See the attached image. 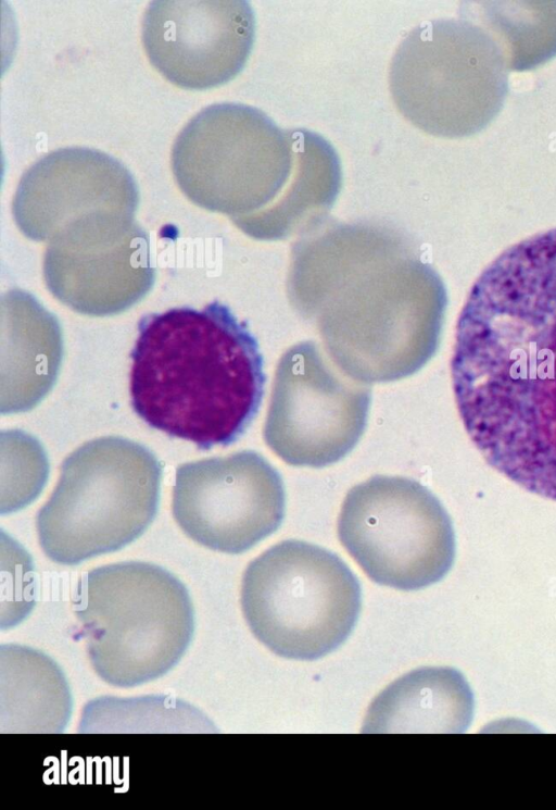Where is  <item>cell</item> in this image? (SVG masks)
Returning <instances> with one entry per match:
<instances>
[{"label":"cell","instance_id":"cell-1","mask_svg":"<svg viewBox=\"0 0 556 810\" xmlns=\"http://www.w3.org/2000/svg\"><path fill=\"white\" fill-rule=\"evenodd\" d=\"M451 375L486 463L556 500V228L513 245L478 276L457 320Z\"/></svg>","mask_w":556,"mask_h":810},{"label":"cell","instance_id":"cell-2","mask_svg":"<svg viewBox=\"0 0 556 810\" xmlns=\"http://www.w3.org/2000/svg\"><path fill=\"white\" fill-rule=\"evenodd\" d=\"M130 358L137 415L201 450L235 443L261 407L266 376L258 342L219 301L144 315Z\"/></svg>","mask_w":556,"mask_h":810},{"label":"cell","instance_id":"cell-3","mask_svg":"<svg viewBox=\"0 0 556 810\" xmlns=\"http://www.w3.org/2000/svg\"><path fill=\"white\" fill-rule=\"evenodd\" d=\"M172 167L195 204L243 213L279 194L292 201H327L341 185V163L319 134L283 129L262 110L238 102L214 103L177 136Z\"/></svg>","mask_w":556,"mask_h":810},{"label":"cell","instance_id":"cell-4","mask_svg":"<svg viewBox=\"0 0 556 810\" xmlns=\"http://www.w3.org/2000/svg\"><path fill=\"white\" fill-rule=\"evenodd\" d=\"M73 609L101 680L135 687L170 671L187 651L194 612L186 586L141 561L99 566L78 582Z\"/></svg>","mask_w":556,"mask_h":810},{"label":"cell","instance_id":"cell-5","mask_svg":"<svg viewBox=\"0 0 556 810\" xmlns=\"http://www.w3.org/2000/svg\"><path fill=\"white\" fill-rule=\"evenodd\" d=\"M162 466L144 446L122 437L89 440L68 454L37 513L46 556L76 565L137 539L154 520Z\"/></svg>","mask_w":556,"mask_h":810},{"label":"cell","instance_id":"cell-6","mask_svg":"<svg viewBox=\"0 0 556 810\" xmlns=\"http://www.w3.org/2000/svg\"><path fill=\"white\" fill-rule=\"evenodd\" d=\"M357 577L336 553L283 540L249 563L241 607L254 636L274 653L315 660L341 646L361 611Z\"/></svg>","mask_w":556,"mask_h":810},{"label":"cell","instance_id":"cell-7","mask_svg":"<svg viewBox=\"0 0 556 810\" xmlns=\"http://www.w3.org/2000/svg\"><path fill=\"white\" fill-rule=\"evenodd\" d=\"M464 20L440 18L414 27L391 60L390 91L412 124L435 136L460 137L482 127L506 91L497 51ZM496 110V109H494ZM493 113V112H492Z\"/></svg>","mask_w":556,"mask_h":810},{"label":"cell","instance_id":"cell-8","mask_svg":"<svg viewBox=\"0 0 556 810\" xmlns=\"http://www.w3.org/2000/svg\"><path fill=\"white\" fill-rule=\"evenodd\" d=\"M338 537L375 583L417 590L441 581L456 552L452 520L426 486L375 475L346 494Z\"/></svg>","mask_w":556,"mask_h":810},{"label":"cell","instance_id":"cell-9","mask_svg":"<svg viewBox=\"0 0 556 810\" xmlns=\"http://www.w3.org/2000/svg\"><path fill=\"white\" fill-rule=\"evenodd\" d=\"M285 511L282 478L255 451L176 469L174 519L187 536L212 550L231 554L249 550L278 529Z\"/></svg>","mask_w":556,"mask_h":810},{"label":"cell","instance_id":"cell-10","mask_svg":"<svg viewBox=\"0 0 556 810\" xmlns=\"http://www.w3.org/2000/svg\"><path fill=\"white\" fill-rule=\"evenodd\" d=\"M254 36V12L244 0H156L142 21L150 62L187 89L232 79L243 68Z\"/></svg>","mask_w":556,"mask_h":810},{"label":"cell","instance_id":"cell-11","mask_svg":"<svg viewBox=\"0 0 556 810\" xmlns=\"http://www.w3.org/2000/svg\"><path fill=\"white\" fill-rule=\"evenodd\" d=\"M137 184L117 159L92 148L49 152L21 177L13 215L31 239L52 238L67 224L100 212L134 215Z\"/></svg>","mask_w":556,"mask_h":810},{"label":"cell","instance_id":"cell-12","mask_svg":"<svg viewBox=\"0 0 556 810\" xmlns=\"http://www.w3.org/2000/svg\"><path fill=\"white\" fill-rule=\"evenodd\" d=\"M368 395L324 379H281L264 428L267 446L286 463L324 468L343 459L359 440Z\"/></svg>","mask_w":556,"mask_h":810},{"label":"cell","instance_id":"cell-13","mask_svg":"<svg viewBox=\"0 0 556 810\" xmlns=\"http://www.w3.org/2000/svg\"><path fill=\"white\" fill-rule=\"evenodd\" d=\"M473 695L460 672L422 668L396 680L372 701L364 723L370 733H464Z\"/></svg>","mask_w":556,"mask_h":810},{"label":"cell","instance_id":"cell-14","mask_svg":"<svg viewBox=\"0 0 556 810\" xmlns=\"http://www.w3.org/2000/svg\"><path fill=\"white\" fill-rule=\"evenodd\" d=\"M67 682L53 660L21 645H1V732L62 733L72 713Z\"/></svg>","mask_w":556,"mask_h":810}]
</instances>
